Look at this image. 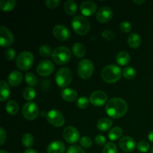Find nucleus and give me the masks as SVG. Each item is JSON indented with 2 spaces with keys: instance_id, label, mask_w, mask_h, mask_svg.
Returning <instances> with one entry per match:
<instances>
[{
  "instance_id": "9d476101",
  "label": "nucleus",
  "mask_w": 153,
  "mask_h": 153,
  "mask_svg": "<svg viewBox=\"0 0 153 153\" xmlns=\"http://www.w3.org/2000/svg\"><path fill=\"white\" fill-rule=\"evenodd\" d=\"M13 35L11 31L4 26L0 27V45L5 48L11 46L13 43Z\"/></svg>"
},
{
  "instance_id": "de8ad7c7",
  "label": "nucleus",
  "mask_w": 153,
  "mask_h": 153,
  "mask_svg": "<svg viewBox=\"0 0 153 153\" xmlns=\"http://www.w3.org/2000/svg\"><path fill=\"white\" fill-rule=\"evenodd\" d=\"M24 153H38V152H37V151L34 150V149H31V148H30V149H26V150H25V152H24Z\"/></svg>"
},
{
  "instance_id": "1a4fd4ad",
  "label": "nucleus",
  "mask_w": 153,
  "mask_h": 153,
  "mask_svg": "<svg viewBox=\"0 0 153 153\" xmlns=\"http://www.w3.org/2000/svg\"><path fill=\"white\" fill-rule=\"evenodd\" d=\"M47 121L55 127H61L65 123V118L61 112L58 110H51L46 114Z\"/></svg>"
},
{
  "instance_id": "aec40b11",
  "label": "nucleus",
  "mask_w": 153,
  "mask_h": 153,
  "mask_svg": "<svg viewBox=\"0 0 153 153\" xmlns=\"http://www.w3.org/2000/svg\"><path fill=\"white\" fill-rule=\"evenodd\" d=\"M61 97L66 102H73L77 100L78 94L75 90L72 88H64L61 91Z\"/></svg>"
},
{
  "instance_id": "39448f33",
  "label": "nucleus",
  "mask_w": 153,
  "mask_h": 153,
  "mask_svg": "<svg viewBox=\"0 0 153 153\" xmlns=\"http://www.w3.org/2000/svg\"><path fill=\"white\" fill-rule=\"evenodd\" d=\"M34 55L31 52L24 51L18 55L16 60V65L20 70H28L34 64Z\"/></svg>"
},
{
  "instance_id": "bb28decb",
  "label": "nucleus",
  "mask_w": 153,
  "mask_h": 153,
  "mask_svg": "<svg viewBox=\"0 0 153 153\" xmlns=\"http://www.w3.org/2000/svg\"><path fill=\"white\" fill-rule=\"evenodd\" d=\"M85 48L84 45L80 43H75L73 46V53L77 58H83L85 55Z\"/></svg>"
},
{
  "instance_id": "49530a36",
  "label": "nucleus",
  "mask_w": 153,
  "mask_h": 153,
  "mask_svg": "<svg viewBox=\"0 0 153 153\" xmlns=\"http://www.w3.org/2000/svg\"><path fill=\"white\" fill-rule=\"evenodd\" d=\"M148 138H149V141L153 143V130H152V131L149 133V134H148Z\"/></svg>"
},
{
  "instance_id": "0eeeda50",
  "label": "nucleus",
  "mask_w": 153,
  "mask_h": 153,
  "mask_svg": "<svg viewBox=\"0 0 153 153\" xmlns=\"http://www.w3.org/2000/svg\"><path fill=\"white\" fill-rule=\"evenodd\" d=\"M94 71V65L89 59H84L78 65V75L82 79H88Z\"/></svg>"
},
{
  "instance_id": "f8f14e48",
  "label": "nucleus",
  "mask_w": 153,
  "mask_h": 153,
  "mask_svg": "<svg viewBox=\"0 0 153 153\" xmlns=\"http://www.w3.org/2000/svg\"><path fill=\"white\" fill-rule=\"evenodd\" d=\"M53 36L58 40L61 41H66L69 40L71 36V33L69 28L63 25H56L52 29Z\"/></svg>"
},
{
  "instance_id": "473e14b6",
  "label": "nucleus",
  "mask_w": 153,
  "mask_h": 153,
  "mask_svg": "<svg viewBox=\"0 0 153 153\" xmlns=\"http://www.w3.org/2000/svg\"><path fill=\"white\" fill-rule=\"evenodd\" d=\"M25 82L29 87L35 86L37 83V79L35 75L32 73H27L25 76Z\"/></svg>"
},
{
  "instance_id": "58836bf2",
  "label": "nucleus",
  "mask_w": 153,
  "mask_h": 153,
  "mask_svg": "<svg viewBox=\"0 0 153 153\" xmlns=\"http://www.w3.org/2000/svg\"><path fill=\"white\" fill-rule=\"evenodd\" d=\"M4 57H5L7 61H13V60H14L15 57H16V52L12 48H9L4 52Z\"/></svg>"
},
{
  "instance_id": "f3484780",
  "label": "nucleus",
  "mask_w": 153,
  "mask_h": 153,
  "mask_svg": "<svg viewBox=\"0 0 153 153\" xmlns=\"http://www.w3.org/2000/svg\"><path fill=\"white\" fill-rule=\"evenodd\" d=\"M97 4L92 1H84L80 5L81 12L85 16H90L94 15L97 11Z\"/></svg>"
},
{
  "instance_id": "4c0bfd02",
  "label": "nucleus",
  "mask_w": 153,
  "mask_h": 153,
  "mask_svg": "<svg viewBox=\"0 0 153 153\" xmlns=\"http://www.w3.org/2000/svg\"><path fill=\"white\" fill-rule=\"evenodd\" d=\"M137 149H138L140 152H147L149 150V148H150V145L148 142L144 141V140H142L140 141L137 145Z\"/></svg>"
},
{
  "instance_id": "c03bdc74",
  "label": "nucleus",
  "mask_w": 153,
  "mask_h": 153,
  "mask_svg": "<svg viewBox=\"0 0 153 153\" xmlns=\"http://www.w3.org/2000/svg\"><path fill=\"white\" fill-rule=\"evenodd\" d=\"M95 142L98 146H104L106 143V139L105 136L102 134H98L95 137Z\"/></svg>"
},
{
  "instance_id": "79ce46f5",
  "label": "nucleus",
  "mask_w": 153,
  "mask_h": 153,
  "mask_svg": "<svg viewBox=\"0 0 153 153\" xmlns=\"http://www.w3.org/2000/svg\"><path fill=\"white\" fill-rule=\"evenodd\" d=\"M67 153H85V150L79 146H71L68 148Z\"/></svg>"
},
{
  "instance_id": "cd10ccee",
  "label": "nucleus",
  "mask_w": 153,
  "mask_h": 153,
  "mask_svg": "<svg viewBox=\"0 0 153 153\" xmlns=\"http://www.w3.org/2000/svg\"><path fill=\"white\" fill-rule=\"evenodd\" d=\"M16 5L14 0H1L0 1V8L4 12H9L13 10Z\"/></svg>"
},
{
  "instance_id": "a18cd8bd",
  "label": "nucleus",
  "mask_w": 153,
  "mask_h": 153,
  "mask_svg": "<svg viewBox=\"0 0 153 153\" xmlns=\"http://www.w3.org/2000/svg\"><path fill=\"white\" fill-rule=\"evenodd\" d=\"M6 132L3 128H0V145L2 146L6 140Z\"/></svg>"
},
{
  "instance_id": "a211bd4d",
  "label": "nucleus",
  "mask_w": 153,
  "mask_h": 153,
  "mask_svg": "<svg viewBox=\"0 0 153 153\" xmlns=\"http://www.w3.org/2000/svg\"><path fill=\"white\" fill-rule=\"evenodd\" d=\"M47 153H64L65 152V145L62 141L55 140L51 142L47 146Z\"/></svg>"
},
{
  "instance_id": "37998d69",
  "label": "nucleus",
  "mask_w": 153,
  "mask_h": 153,
  "mask_svg": "<svg viewBox=\"0 0 153 153\" xmlns=\"http://www.w3.org/2000/svg\"><path fill=\"white\" fill-rule=\"evenodd\" d=\"M102 37L107 40H111L114 37V34L110 30H104L102 33Z\"/></svg>"
},
{
  "instance_id": "a878e982",
  "label": "nucleus",
  "mask_w": 153,
  "mask_h": 153,
  "mask_svg": "<svg viewBox=\"0 0 153 153\" xmlns=\"http://www.w3.org/2000/svg\"><path fill=\"white\" fill-rule=\"evenodd\" d=\"M64 10L66 13L69 15H74L77 11V4L74 1L72 0H68L65 1L64 5Z\"/></svg>"
},
{
  "instance_id": "7ed1b4c3",
  "label": "nucleus",
  "mask_w": 153,
  "mask_h": 153,
  "mask_svg": "<svg viewBox=\"0 0 153 153\" xmlns=\"http://www.w3.org/2000/svg\"><path fill=\"white\" fill-rule=\"evenodd\" d=\"M72 52L68 47L61 46L57 47L53 51L52 58L54 62L59 65H64L67 64L71 59Z\"/></svg>"
},
{
  "instance_id": "5701e85b",
  "label": "nucleus",
  "mask_w": 153,
  "mask_h": 153,
  "mask_svg": "<svg viewBox=\"0 0 153 153\" xmlns=\"http://www.w3.org/2000/svg\"><path fill=\"white\" fill-rule=\"evenodd\" d=\"M128 46L133 49L138 48L141 43V38L140 35L136 33H131L128 38Z\"/></svg>"
},
{
  "instance_id": "09e8293b",
  "label": "nucleus",
  "mask_w": 153,
  "mask_h": 153,
  "mask_svg": "<svg viewBox=\"0 0 153 153\" xmlns=\"http://www.w3.org/2000/svg\"><path fill=\"white\" fill-rule=\"evenodd\" d=\"M133 2L135 3V4H143V3H144L145 1L144 0H142V1H133Z\"/></svg>"
},
{
  "instance_id": "393cba45",
  "label": "nucleus",
  "mask_w": 153,
  "mask_h": 153,
  "mask_svg": "<svg viewBox=\"0 0 153 153\" xmlns=\"http://www.w3.org/2000/svg\"><path fill=\"white\" fill-rule=\"evenodd\" d=\"M5 110L10 115H16L19 111V105L14 100H10L6 103Z\"/></svg>"
},
{
  "instance_id": "2eb2a0df",
  "label": "nucleus",
  "mask_w": 153,
  "mask_h": 153,
  "mask_svg": "<svg viewBox=\"0 0 153 153\" xmlns=\"http://www.w3.org/2000/svg\"><path fill=\"white\" fill-rule=\"evenodd\" d=\"M119 145L121 149L126 152H132L137 146L135 140L129 136H125L123 137H121L119 142Z\"/></svg>"
},
{
  "instance_id": "6e6552de",
  "label": "nucleus",
  "mask_w": 153,
  "mask_h": 153,
  "mask_svg": "<svg viewBox=\"0 0 153 153\" xmlns=\"http://www.w3.org/2000/svg\"><path fill=\"white\" fill-rule=\"evenodd\" d=\"M22 114L24 117L28 120H34L38 116V106L33 102H28L24 105L22 109Z\"/></svg>"
},
{
  "instance_id": "6ab92c4d",
  "label": "nucleus",
  "mask_w": 153,
  "mask_h": 153,
  "mask_svg": "<svg viewBox=\"0 0 153 153\" xmlns=\"http://www.w3.org/2000/svg\"><path fill=\"white\" fill-rule=\"evenodd\" d=\"M22 74L18 70H14L11 72L7 78L8 84L12 87H16L22 82Z\"/></svg>"
},
{
  "instance_id": "f03ea898",
  "label": "nucleus",
  "mask_w": 153,
  "mask_h": 153,
  "mask_svg": "<svg viewBox=\"0 0 153 153\" xmlns=\"http://www.w3.org/2000/svg\"><path fill=\"white\" fill-rule=\"evenodd\" d=\"M123 72L118 66L115 64H109L103 68L101 73L102 79L107 83L113 84L120 79Z\"/></svg>"
},
{
  "instance_id": "412c9836",
  "label": "nucleus",
  "mask_w": 153,
  "mask_h": 153,
  "mask_svg": "<svg viewBox=\"0 0 153 153\" xmlns=\"http://www.w3.org/2000/svg\"><path fill=\"white\" fill-rule=\"evenodd\" d=\"M0 87H1V94H0V101L4 102L7 100L10 97V90L9 88L8 84L6 82L1 80L0 82Z\"/></svg>"
},
{
  "instance_id": "2f4dec72",
  "label": "nucleus",
  "mask_w": 153,
  "mask_h": 153,
  "mask_svg": "<svg viewBox=\"0 0 153 153\" xmlns=\"http://www.w3.org/2000/svg\"><path fill=\"white\" fill-rule=\"evenodd\" d=\"M123 75L124 78L128 79V80H131V79H133L135 77V70L131 67H126L123 70Z\"/></svg>"
},
{
  "instance_id": "ea45409f",
  "label": "nucleus",
  "mask_w": 153,
  "mask_h": 153,
  "mask_svg": "<svg viewBox=\"0 0 153 153\" xmlns=\"http://www.w3.org/2000/svg\"><path fill=\"white\" fill-rule=\"evenodd\" d=\"M120 29L121 30V31L124 33H128L131 31V23L128 22H122L120 24Z\"/></svg>"
},
{
  "instance_id": "f257e3e1",
  "label": "nucleus",
  "mask_w": 153,
  "mask_h": 153,
  "mask_svg": "<svg viewBox=\"0 0 153 153\" xmlns=\"http://www.w3.org/2000/svg\"><path fill=\"white\" fill-rule=\"evenodd\" d=\"M128 104L125 100L114 97L108 101L105 106V111L110 117L117 119L124 116L128 111Z\"/></svg>"
},
{
  "instance_id": "423d86ee",
  "label": "nucleus",
  "mask_w": 153,
  "mask_h": 153,
  "mask_svg": "<svg viewBox=\"0 0 153 153\" xmlns=\"http://www.w3.org/2000/svg\"><path fill=\"white\" fill-rule=\"evenodd\" d=\"M73 80V74L70 70L67 67L61 68L56 73L55 81L58 86L61 88H67Z\"/></svg>"
},
{
  "instance_id": "b1692460",
  "label": "nucleus",
  "mask_w": 153,
  "mask_h": 153,
  "mask_svg": "<svg viewBox=\"0 0 153 153\" xmlns=\"http://www.w3.org/2000/svg\"><path fill=\"white\" fill-rule=\"evenodd\" d=\"M116 61L119 65L126 66L130 62V55L128 52H119L116 57Z\"/></svg>"
},
{
  "instance_id": "c85d7f7f",
  "label": "nucleus",
  "mask_w": 153,
  "mask_h": 153,
  "mask_svg": "<svg viewBox=\"0 0 153 153\" xmlns=\"http://www.w3.org/2000/svg\"><path fill=\"white\" fill-rule=\"evenodd\" d=\"M123 134V130L122 128H120V127L116 126L114 127L113 128L110 130V131L108 132V138L111 140H119L120 137H121Z\"/></svg>"
},
{
  "instance_id": "dca6fc26",
  "label": "nucleus",
  "mask_w": 153,
  "mask_h": 153,
  "mask_svg": "<svg viewBox=\"0 0 153 153\" xmlns=\"http://www.w3.org/2000/svg\"><path fill=\"white\" fill-rule=\"evenodd\" d=\"M113 11L108 6L102 7L97 13V19L101 23H106L111 19Z\"/></svg>"
},
{
  "instance_id": "9b49d317",
  "label": "nucleus",
  "mask_w": 153,
  "mask_h": 153,
  "mask_svg": "<svg viewBox=\"0 0 153 153\" xmlns=\"http://www.w3.org/2000/svg\"><path fill=\"white\" fill-rule=\"evenodd\" d=\"M64 138L70 144H74L77 143L79 140V132L77 128L73 126H67L63 132Z\"/></svg>"
},
{
  "instance_id": "c9c22d12",
  "label": "nucleus",
  "mask_w": 153,
  "mask_h": 153,
  "mask_svg": "<svg viewBox=\"0 0 153 153\" xmlns=\"http://www.w3.org/2000/svg\"><path fill=\"white\" fill-rule=\"evenodd\" d=\"M90 103V100H88L87 97H80L79 100L76 102V105L78 106V108L81 109H85L86 108L88 107Z\"/></svg>"
},
{
  "instance_id": "f704fd0d",
  "label": "nucleus",
  "mask_w": 153,
  "mask_h": 153,
  "mask_svg": "<svg viewBox=\"0 0 153 153\" xmlns=\"http://www.w3.org/2000/svg\"><path fill=\"white\" fill-rule=\"evenodd\" d=\"M102 153H117V147L114 143H108L105 145Z\"/></svg>"
},
{
  "instance_id": "3c124183",
  "label": "nucleus",
  "mask_w": 153,
  "mask_h": 153,
  "mask_svg": "<svg viewBox=\"0 0 153 153\" xmlns=\"http://www.w3.org/2000/svg\"><path fill=\"white\" fill-rule=\"evenodd\" d=\"M151 153H153V147L152 148V149H151Z\"/></svg>"
},
{
  "instance_id": "e433bc0d",
  "label": "nucleus",
  "mask_w": 153,
  "mask_h": 153,
  "mask_svg": "<svg viewBox=\"0 0 153 153\" xmlns=\"http://www.w3.org/2000/svg\"><path fill=\"white\" fill-rule=\"evenodd\" d=\"M80 142V144L82 147L85 148V149H88V148H90L93 144V141L91 140V138H90L88 136H84L79 140Z\"/></svg>"
},
{
  "instance_id": "ddd939ff",
  "label": "nucleus",
  "mask_w": 153,
  "mask_h": 153,
  "mask_svg": "<svg viewBox=\"0 0 153 153\" xmlns=\"http://www.w3.org/2000/svg\"><path fill=\"white\" fill-rule=\"evenodd\" d=\"M108 96L104 91H96L90 97V102L96 107H100L107 102Z\"/></svg>"
},
{
  "instance_id": "c756f323",
  "label": "nucleus",
  "mask_w": 153,
  "mask_h": 153,
  "mask_svg": "<svg viewBox=\"0 0 153 153\" xmlns=\"http://www.w3.org/2000/svg\"><path fill=\"white\" fill-rule=\"evenodd\" d=\"M22 96L27 101H31L36 97V91L32 87H27L22 91Z\"/></svg>"
},
{
  "instance_id": "a19ab883",
  "label": "nucleus",
  "mask_w": 153,
  "mask_h": 153,
  "mask_svg": "<svg viewBox=\"0 0 153 153\" xmlns=\"http://www.w3.org/2000/svg\"><path fill=\"white\" fill-rule=\"evenodd\" d=\"M60 3H61L60 0H46L45 1L46 7L50 9H54L57 7Z\"/></svg>"
},
{
  "instance_id": "20e7f679",
  "label": "nucleus",
  "mask_w": 153,
  "mask_h": 153,
  "mask_svg": "<svg viewBox=\"0 0 153 153\" xmlns=\"http://www.w3.org/2000/svg\"><path fill=\"white\" fill-rule=\"evenodd\" d=\"M72 28L75 32L80 36L85 35L88 33L91 28V24L89 20L85 16H75L72 20Z\"/></svg>"
},
{
  "instance_id": "7c9ffc66",
  "label": "nucleus",
  "mask_w": 153,
  "mask_h": 153,
  "mask_svg": "<svg viewBox=\"0 0 153 153\" xmlns=\"http://www.w3.org/2000/svg\"><path fill=\"white\" fill-rule=\"evenodd\" d=\"M22 143L24 146L30 149L34 145V137L29 133H26L22 137Z\"/></svg>"
},
{
  "instance_id": "4468645a",
  "label": "nucleus",
  "mask_w": 153,
  "mask_h": 153,
  "mask_svg": "<svg viewBox=\"0 0 153 153\" xmlns=\"http://www.w3.org/2000/svg\"><path fill=\"white\" fill-rule=\"evenodd\" d=\"M55 70V67L52 61L49 60H43L40 61L37 67V72L40 76H48L52 74Z\"/></svg>"
},
{
  "instance_id": "8fccbe9b",
  "label": "nucleus",
  "mask_w": 153,
  "mask_h": 153,
  "mask_svg": "<svg viewBox=\"0 0 153 153\" xmlns=\"http://www.w3.org/2000/svg\"><path fill=\"white\" fill-rule=\"evenodd\" d=\"M0 153H8V152H6V151H4V150H2V149H1V150L0 151Z\"/></svg>"
},
{
  "instance_id": "72a5a7b5",
  "label": "nucleus",
  "mask_w": 153,
  "mask_h": 153,
  "mask_svg": "<svg viewBox=\"0 0 153 153\" xmlns=\"http://www.w3.org/2000/svg\"><path fill=\"white\" fill-rule=\"evenodd\" d=\"M39 52H40V55L41 56L46 58V57H49L50 55H52L53 52L52 50V48L49 46H48V45H42L40 49H39Z\"/></svg>"
},
{
  "instance_id": "4be33fe9",
  "label": "nucleus",
  "mask_w": 153,
  "mask_h": 153,
  "mask_svg": "<svg viewBox=\"0 0 153 153\" xmlns=\"http://www.w3.org/2000/svg\"><path fill=\"white\" fill-rule=\"evenodd\" d=\"M113 125V121L110 118H102L97 123V128L101 131H106L111 128Z\"/></svg>"
}]
</instances>
